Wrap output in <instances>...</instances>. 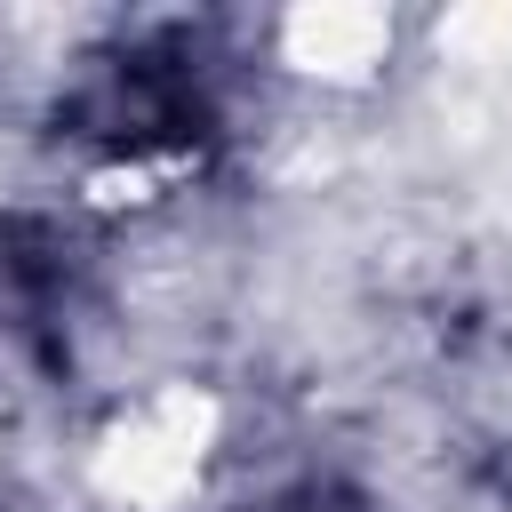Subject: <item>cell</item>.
I'll return each mask as SVG.
<instances>
[{"instance_id": "obj_1", "label": "cell", "mask_w": 512, "mask_h": 512, "mask_svg": "<svg viewBox=\"0 0 512 512\" xmlns=\"http://www.w3.org/2000/svg\"><path fill=\"white\" fill-rule=\"evenodd\" d=\"M208 432H216V408H208L200 392H152V400H136V408L104 432L96 480H104L120 504L160 512V504H176V496L200 480Z\"/></svg>"}]
</instances>
